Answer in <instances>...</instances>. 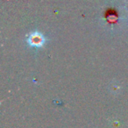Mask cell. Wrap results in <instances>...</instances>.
<instances>
[{"label": "cell", "instance_id": "cell-1", "mask_svg": "<svg viewBox=\"0 0 128 128\" xmlns=\"http://www.w3.org/2000/svg\"><path fill=\"white\" fill-rule=\"evenodd\" d=\"M46 40L48 39L39 31H34L26 36L27 45L31 48H36V49L42 48L46 44Z\"/></svg>", "mask_w": 128, "mask_h": 128}]
</instances>
